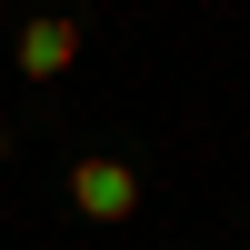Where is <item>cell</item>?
Returning <instances> with one entry per match:
<instances>
[{
    "instance_id": "obj_1",
    "label": "cell",
    "mask_w": 250,
    "mask_h": 250,
    "mask_svg": "<svg viewBox=\"0 0 250 250\" xmlns=\"http://www.w3.org/2000/svg\"><path fill=\"white\" fill-rule=\"evenodd\" d=\"M70 210H80V220H130V210H140V170H130L120 150L70 160Z\"/></svg>"
},
{
    "instance_id": "obj_2",
    "label": "cell",
    "mask_w": 250,
    "mask_h": 250,
    "mask_svg": "<svg viewBox=\"0 0 250 250\" xmlns=\"http://www.w3.org/2000/svg\"><path fill=\"white\" fill-rule=\"evenodd\" d=\"M70 60H80V20H70V10L20 20V80H60Z\"/></svg>"
},
{
    "instance_id": "obj_3",
    "label": "cell",
    "mask_w": 250,
    "mask_h": 250,
    "mask_svg": "<svg viewBox=\"0 0 250 250\" xmlns=\"http://www.w3.org/2000/svg\"><path fill=\"white\" fill-rule=\"evenodd\" d=\"M0 160H10V130H0Z\"/></svg>"
}]
</instances>
